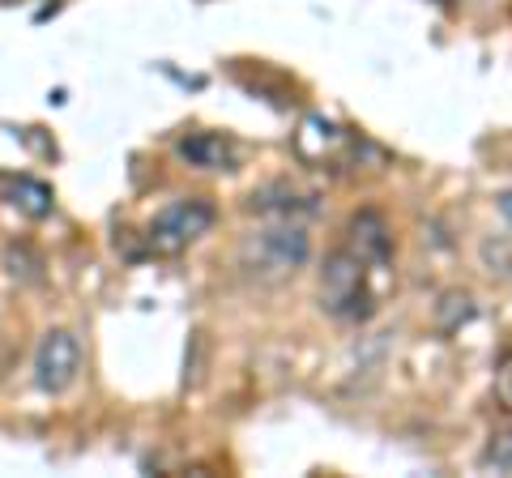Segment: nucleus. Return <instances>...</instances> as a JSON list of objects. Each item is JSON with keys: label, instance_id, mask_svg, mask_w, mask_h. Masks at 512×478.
<instances>
[{"label": "nucleus", "instance_id": "nucleus-1", "mask_svg": "<svg viewBox=\"0 0 512 478\" xmlns=\"http://www.w3.org/2000/svg\"><path fill=\"white\" fill-rule=\"evenodd\" d=\"M372 261H363L350 244H338L320 265V308L338 321H367L376 312Z\"/></svg>", "mask_w": 512, "mask_h": 478}, {"label": "nucleus", "instance_id": "nucleus-2", "mask_svg": "<svg viewBox=\"0 0 512 478\" xmlns=\"http://www.w3.org/2000/svg\"><path fill=\"white\" fill-rule=\"evenodd\" d=\"M308 252H312V239L303 231V222L299 218H274V222H265L261 231L244 235V244H239V265H244L252 278L278 282V278H291L295 269L308 261Z\"/></svg>", "mask_w": 512, "mask_h": 478}, {"label": "nucleus", "instance_id": "nucleus-3", "mask_svg": "<svg viewBox=\"0 0 512 478\" xmlns=\"http://www.w3.org/2000/svg\"><path fill=\"white\" fill-rule=\"evenodd\" d=\"M214 218H218V210L205 197H180V201H171L167 210L154 214V222L146 227V244L158 257H175V252H184L188 244H197L201 235H210Z\"/></svg>", "mask_w": 512, "mask_h": 478}, {"label": "nucleus", "instance_id": "nucleus-4", "mask_svg": "<svg viewBox=\"0 0 512 478\" xmlns=\"http://www.w3.org/2000/svg\"><path fill=\"white\" fill-rule=\"evenodd\" d=\"M77 372H82V346L69 329H47L35 350V380L43 393H64L73 389Z\"/></svg>", "mask_w": 512, "mask_h": 478}, {"label": "nucleus", "instance_id": "nucleus-5", "mask_svg": "<svg viewBox=\"0 0 512 478\" xmlns=\"http://www.w3.org/2000/svg\"><path fill=\"white\" fill-rule=\"evenodd\" d=\"M342 244H350L363 261H372L376 269H384V265H389V257H393L389 222H384V214H376V210H359L355 218H350Z\"/></svg>", "mask_w": 512, "mask_h": 478}, {"label": "nucleus", "instance_id": "nucleus-6", "mask_svg": "<svg viewBox=\"0 0 512 478\" xmlns=\"http://www.w3.org/2000/svg\"><path fill=\"white\" fill-rule=\"evenodd\" d=\"M175 154H180L188 167H201V171H231V163H235V146H231V137H222V133H188V137H180Z\"/></svg>", "mask_w": 512, "mask_h": 478}, {"label": "nucleus", "instance_id": "nucleus-7", "mask_svg": "<svg viewBox=\"0 0 512 478\" xmlns=\"http://www.w3.org/2000/svg\"><path fill=\"white\" fill-rule=\"evenodd\" d=\"M5 197H9L13 210H22L26 218H47L52 205H56L52 188H47L43 180H35V175H13V180L5 184Z\"/></svg>", "mask_w": 512, "mask_h": 478}, {"label": "nucleus", "instance_id": "nucleus-8", "mask_svg": "<svg viewBox=\"0 0 512 478\" xmlns=\"http://www.w3.org/2000/svg\"><path fill=\"white\" fill-rule=\"evenodd\" d=\"M483 461H487V466H495V470H512V427H508V432H500V436H491Z\"/></svg>", "mask_w": 512, "mask_h": 478}, {"label": "nucleus", "instance_id": "nucleus-9", "mask_svg": "<svg viewBox=\"0 0 512 478\" xmlns=\"http://www.w3.org/2000/svg\"><path fill=\"white\" fill-rule=\"evenodd\" d=\"M495 397H500L504 410H512V355L495 368Z\"/></svg>", "mask_w": 512, "mask_h": 478}, {"label": "nucleus", "instance_id": "nucleus-10", "mask_svg": "<svg viewBox=\"0 0 512 478\" xmlns=\"http://www.w3.org/2000/svg\"><path fill=\"white\" fill-rule=\"evenodd\" d=\"M500 214H504V222L512 227V193H504V197H500Z\"/></svg>", "mask_w": 512, "mask_h": 478}]
</instances>
